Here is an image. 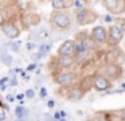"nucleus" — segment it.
<instances>
[{
	"label": "nucleus",
	"instance_id": "obj_15",
	"mask_svg": "<svg viewBox=\"0 0 125 121\" xmlns=\"http://www.w3.org/2000/svg\"><path fill=\"white\" fill-rule=\"evenodd\" d=\"M1 61L4 62V65L10 66V65H11V62H12V56L8 55L7 53H4V54H1Z\"/></svg>",
	"mask_w": 125,
	"mask_h": 121
},
{
	"label": "nucleus",
	"instance_id": "obj_27",
	"mask_svg": "<svg viewBox=\"0 0 125 121\" xmlns=\"http://www.w3.org/2000/svg\"><path fill=\"white\" fill-rule=\"evenodd\" d=\"M35 67H36V65H35V63H34V65H30V66L27 67V70H34Z\"/></svg>",
	"mask_w": 125,
	"mask_h": 121
},
{
	"label": "nucleus",
	"instance_id": "obj_7",
	"mask_svg": "<svg viewBox=\"0 0 125 121\" xmlns=\"http://www.w3.org/2000/svg\"><path fill=\"white\" fill-rule=\"evenodd\" d=\"M124 38V31L117 24H112L108 28V44L117 46Z\"/></svg>",
	"mask_w": 125,
	"mask_h": 121
},
{
	"label": "nucleus",
	"instance_id": "obj_3",
	"mask_svg": "<svg viewBox=\"0 0 125 121\" xmlns=\"http://www.w3.org/2000/svg\"><path fill=\"white\" fill-rule=\"evenodd\" d=\"M101 74L105 75L110 82H114V81H118L122 77V67L116 62H109V63L105 65L104 71Z\"/></svg>",
	"mask_w": 125,
	"mask_h": 121
},
{
	"label": "nucleus",
	"instance_id": "obj_20",
	"mask_svg": "<svg viewBox=\"0 0 125 121\" xmlns=\"http://www.w3.org/2000/svg\"><path fill=\"white\" fill-rule=\"evenodd\" d=\"M92 121H109V120L105 117V116H100V114H98V116H95Z\"/></svg>",
	"mask_w": 125,
	"mask_h": 121
},
{
	"label": "nucleus",
	"instance_id": "obj_24",
	"mask_svg": "<svg viewBox=\"0 0 125 121\" xmlns=\"http://www.w3.org/2000/svg\"><path fill=\"white\" fill-rule=\"evenodd\" d=\"M50 117H51V116L47 114V113H46V114L43 116V120H44V121H52V118H50Z\"/></svg>",
	"mask_w": 125,
	"mask_h": 121
},
{
	"label": "nucleus",
	"instance_id": "obj_22",
	"mask_svg": "<svg viewBox=\"0 0 125 121\" xmlns=\"http://www.w3.org/2000/svg\"><path fill=\"white\" fill-rule=\"evenodd\" d=\"M46 96H47V90L42 88V89H41V98H44Z\"/></svg>",
	"mask_w": 125,
	"mask_h": 121
},
{
	"label": "nucleus",
	"instance_id": "obj_18",
	"mask_svg": "<svg viewBox=\"0 0 125 121\" xmlns=\"http://www.w3.org/2000/svg\"><path fill=\"white\" fill-rule=\"evenodd\" d=\"M8 47L11 48L12 51H18V50H19V42H11L8 44Z\"/></svg>",
	"mask_w": 125,
	"mask_h": 121
},
{
	"label": "nucleus",
	"instance_id": "obj_33",
	"mask_svg": "<svg viewBox=\"0 0 125 121\" xmlns=\"http://www.w3.org/2000/svg\"><path fill=\"white\" fill-rule=\"evenodd\" d=\"M0 105H1V101H0Z\"/></svg>",
	"mask_w": 125,
	"mask_h": 121
},
{
	"label": "nucleus",
	"instance_id": "obj_28",
	"mask_svg": "<svg viewBox=\"0 0 125 121\" xmlns=\"http://www.w3.org/2000/svg\"><path fill=\"white\" fill-rule=\"evenodd\" d=\"M7 99H8V101H14V97H12V94H8V96H7Z\"/></svg>",
	"mask_w": 125,
	"mask_h": 121
},
{
	"label": "nucleus",
	"instance_id": "obj_14",
	"mask_svg": "<svg viewBox=\"0 0 125 121\" xmlns=\"http://www.w3.org/2000/svg\"><path fill=\"white\" fill-rule=\"evenodd\" d=\"M23 19H26V20L28 19V22H24L26 27H31V26H35V24L39 23V16L34 15V13H28V15H26Z\"/></svg>",
	"mask_w": 125,
	"mask_h": 121
},
{
	"label": "nucleus",
	"instance_id": "obj_4",
	"mask_svg": "<svg viewBox=\"0 0 125 121\" xmlns=\"http://www.w3.org/2000/svg\"><path fill=\"white\" fill-rule=\"evenodd\" d=\"M101 4L110 15H121L125 12V0H104Z\"/></svg>",
	"mask_w": 125,
	"mask_h": 121
},
{
	"label": "nucleus",
	"instance_id": "obj_8",
	"mask_svg": "<svg viewBox=\"0 0 125 121\" xmlns=\"http://www.w3.org/2000/svg\"><path fill=\"white\" fill-rule=\"evenodd\" d=\"M90 36H92V40H94L97 44H106L108 43V30L104 26H95L93 27Z\"/></svg>",
	"mask_w": 125,
	"mask_h": 121
},
{
	"label": "nucleus",
	"instance_id": "obj_16",
	"mask_svg": "<svg viewBox=\"0 0 125 121\" xmlns=\"http://www.w3.org/2000/svg\"><path fill=\"white\" fill-rule=\"evenodd\" d=\"M49 50H50V46H49V44H42V46H41V48H39V53H41V54H39V56L46 55Z\"/></svg>",
	"mask_w": 125,
	"mask_h": 121
},
{
	"label": "nucleus",
	"instance_id": "obj_25",
	"mask_svg": "<svg viewBox=\"0 0 125 121\" xmlns=\"http://www.w3.org/2000/svg\"><path fill=\"white\" fill-rule=\"evenodd\" d=\"M120 121H125V110L121 112V116H120Z\"/></svg>",
	"mask_w": 125,
	"mask_h": 121
},
{
	"label": "nucleus",
	"instance_id": "obj_31",
	"mask_svg": "<svg viewBox=\"0 0 125 121\" xmlns=\"http://www.w3.org/2000/svg\"><path fill=\"white\" fill-rule=\"evenodd\" d=\"M15 121H24V120H22V118H16Z\"/></svg>",
	"mask_w": 125,
	"mask_h": 121
},
{
	"label": "nucleus",
	"instance_id": "obj_29",
	"mask_svg": "<svg viewBox=\"0 0 125 121\" xmlns=\"http://www.w3.org/2000/svg\"><path fill=\"white\" fill-rule=\"evenodd\" d=\"M47 106H49V108H52V106H54V101H49V104H47Z\"/></svg>",
	"mask_w": 125,
	"mask_h": 121
},
{
	"label": "nucleus",
	"instance_id": "obj_30",
	"mask_svg": "<svg viewBox=\"0 0 125 121\" xmlns=\"http://www.w3.org/2000/svg\"><path fill=\"white\" fill-rule=\"evenodd\" d=\"M23 97H24V94H22V93H20V94H18V97H16V98H18V99H22Z\"/></svg>",
	"mask_w": 125,
	"mask_h": 121
},
{
	"label": "nucleus",
	"instance_id": "obj_26",
	"mask_svg": "<svg viewBox=\"0 0 125 121\" xmlns=\"http://www.w3.org/2000/svg\"><path fill=\"white\" fill-rule=\"evenodd\" d=\"M4 120H6V114L1 112V113H0V121H4Z\"/></svg>",
	"mask_w": 125,
	"mask_h": 121
},
{
	"label": "nucleus",
	"instance_id": "obj_2",
	"mask_svg": "<svg viewBox=\"0 0 125 121\" xmlns=\"http://www.w3.org/2000/svg\"><path fill=\"white\" fill-rule=\"evenodd\" d=\"M98 18V15L92 11L90 8H77L75 10V20L79 26H86L93 22H95V19Z\"/></svg>",
	"mask_w": 125,
	"mask_h": 121
},
{
	"label": "nucleus",
	"instance_id": "obj_21",
	"mask_svg": "<svg viewBox=\"0 0 125 121\" xmlns=\"http://www.w3.org/2000/svg\"><path fill=\"white\" fill-rule=\"evenodd\" d=\"M4 22H6V18H4V13L1 12V11H0V27H1V26L4 24Z\"/></svg>",
	"mask_w": 125,
	"mask_h": 121
},
{
	"label": "nucleus",
	"instance_id": "obj_32",
	"mask_svg": "<svg viewBox=\"0 0 125 121\" xmlns=\"http://www.w3.org/2000/svg\"><path fill=\"white\" fill-rule=\"evenodd\" d=\"M86 121H92V120H86Z\"/></svg>",
	"mask_w": 125,
	"mask_h": 121
},
{
	"label": "nucleus",
	"instance_id": "obj_11",
	"mask_svg": "<svg viewBox=\"0 0 125 121\" xmlns=\"http://www.w3.org/2000/svg\"><path fill=\"white\" fill-rule=\"evenodd\" d=\"M85 96V90L81 88V86H73V88L69 89L67 91V97L66 98L71 102H77L79 99H82Z\"/></svg>",
	"mask_w": 125,
	"mask_h": 121
},
{
	"label": "nucleus",
	"instance_id": "obj_1",
	"mask_svg": "<svg viewBox=\"0 0 125 121\" xmlns=\"http://www.w3.org/2000/svg\"><path fill=\"white\" fill-rule=\"evenodd\" d=\"M50 23L57 30H69L71 27V16L65 11H52L50 15Z\"/></svg>",
	"mask_w": 125,
	"mask_h": 121
},
{
	"label": "nucleus",
	"instance_id": "obj_12",
	"mask_svg": "<svg viewBox=\"0 0 125 121\" xmlns=\"http://www.w3.org/2000/svg\"><path fill=\"white\" fill-rule=\"evenodd\" d=\"M74 63H75V58L74 56H59L58 55V58H57V65L59 69H62V71H66L70 67H73Z\"/></svg>",
	"mask_w": 125,
	"mask_h": 121
},
{
	"label": "nucleus",
	"instance_id": "obj_23",
	"mask_svg": "<svg viewBox=\"0 0 125 121\" xmlns=\"http://www.w3.org/2000/svg\"><path fill=\"white\" fill-rule=\"evenodd\" d=\"M10 83H11V86H16V85H18V81H16V78L14 77L11 81H10Z\"/></svg>",
	"mask_w": 125,
	"mask_h": 121
},
{
	"label": "nucleus",
	"instance_id": "obj_13",
	"mask_svg": "<svg viewBox=\"0 0 125 121\" xmlns=\"http://www.w3.org/2000/svg\"><path fill=\"white\" fill-rule=\"evenodd\" d=\"M71 4H73L71 1H65V0H54V1H51V7L54 8V11H62Z\"/></svg>",
	"mask_w": 125,
	"mask_h": 121
},
{
	"label": "nucleus",
	"instance_id": "obj_19",
	"mask_svg": "<svg viewBox=\"0 0 125 121\" xmlns=\"http://www.w3.org/2000/svg\"><path fill=\"white\" fill-rule=\"evenodd\" d=\"M24 96L27 97V98H34V97H35V91H34V89H28V90H26Z\"/></svg>",
	"mask_w": 125,
	"mask_h": 121
},
{
	"label": "nucleus",
	"instance_id": "obj_5",
	"mask_svg": "<svg viewBox=\"0 0 125 121\" xmlns=\"http://www.w3.org/2000/svg\"><path fill=\"white\" fill-rule=\"evenodd\" d=\"M112 83L113 82H110L105 75L100 73V74H95L93 77L92 88H94V90H97V91H106L109 89H112V86H113Z\"/></svg>",
	"mask_w": 125,
	"mask_h": 121
},
{
	"label": "nucleus",
	"instance_id": "obj_10",
	"mask_svg": "<svg viewBox=\"0 0 125 121\" xmlns=\"http://www.w3.org/2000/svg\"><path fill=\"white\" fill-rule=\"evenodd\" d=\"M1 31L10 39H15V38H18L20 35V30L12 22H4V24L1 26Z\"/></svg>",
	"mask_w": 125,
	"mask_h": 121
},
{
	"label": "nucleus",
	"instance_id": "obj_6",
	"mask_svg": "<svg viewBox=\"0 0 125 121\" xmlns=\"http://www.w3.org/2000/svg\"><path fill=\"white\" fill-rule=\"evenodd\" d=\"M75 73L66 70V71H59L54 75V82L58 83L59 86H70L75 81Z\"/></svg>",
	"mask_w": 125,
	"mask_h": 121
},
{
	"label": "nucleus",
	"instance_id": "obj_9",
	"mask_svg": "<svg viewBox=\"0 0 125 121\" xmlns=\"http://www.w3.org/2000/svg\"><path fill=\"white\" fill-rule=\"evenodd\" d=\"M59 56H75V40L67 39L58 47Z\"/></svg>",
	"mask_w": 125,
	"mask_h": 121
},
{
	"label": "nucleus",
	"instance_id": "obj_17",
	"mask_svg": "<svg viewBox=\"0 0 125 121\" xmlns=\"http://www.w3.org/2000/svg\"><path fill=\"white\" fill-rule=\"evenodd\" d=\"M114 24H117V26H118L120 28L124 31V34H125V19H117V22Z\"/></svg>",
	"mask_w": 125,
	"mask_h": 121
}]
</instances>
